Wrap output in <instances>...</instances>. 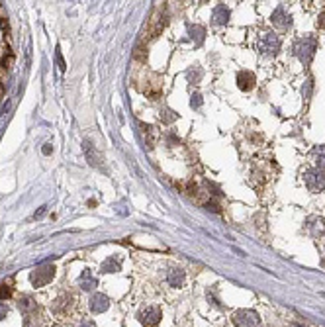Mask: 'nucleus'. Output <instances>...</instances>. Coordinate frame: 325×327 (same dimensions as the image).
Returning a JSON list of instances; mask_svg holds the SVG:
<instances>
[{
    "label": "nucleus",
    "instance_id": "1",
    "mask_svg": "<svg viewBox=\"0 0 325 327\" xmlns=\"http://www.w3.org/2000/svg\"><path fill=\"white\" fill-rule=\"evenodd\" d=\"M316 49H318V40H316L314 36H304V38H300V40L296 41V45H294V53H296V57H298L304 65H310V61H312L314 55H316Z\"/></svg>",
    "mask_w": 325,
    "mask_h": 327
},
{
    "label": "nucleus",
    "instance_id": "2",
    "mask_svg": "<svg viewBox=\"0 0 325 327\" xmlns=\"http://www.w3.org/2000/svg\"><path fill=\"white\" fill-rule=\"evenodd\" d=\"M53 276H55V267L49 265V263H43V265L36 267V269L30 273V280H32V284H34L36 288H41V286L49 284V282L53 280Z\"/></svg>",
    "mask_w": 325,
    "mask_h": 327
},
{
    "label": "nucleus",
    "instance_id": "3",
    "mask_svg": "<svg viewBox=\"0 0 325 327\" xmlns=\"http://www.w3.org/2000/svg\"><path fill=\"white\" fill-rule=\"evenodd\" d=\"M257 49L267 57H274V55L280 51V38L272 32L263 34L259 40H257Z\"/></svg>",
    "mask_w": 325,
    "mask_h": 327
},
{
    "label": "nucleus",
    "instance_id": "4",
    "mask_svg": "<svg viewBox=\"0 0 325 327\" xmlns=\"http://www.w3.org/2000/svg\"><path fill=\"white\" fill-rule=\"evenodd\" d=\"M304 180L310 192H322L325 190V174L322 168H306L304 170Z\"/></svg>",
    "mask_w": 325,
    "mask_h": 327
},
{
    "label": "nucleus",
    "instance_id": "5",
    "mask_svg": "<svg viewBox=\"0 0 325 327\" xmlns=\"http://www.w3.org/2000/svg\"><path fill=\"white\" fill-rule=\"evenodd\" d=\"M233 324L235 327H259L261 318L253 310H239L233 314Z\"/></svg>",
    "mask_w": 325,
    "mask_h": 327
},
{
    "label": "nucleus",
    "instance_id": "6",
    "mask_svg": "<svg viewBox=\"0 0 325 327\" xmlns=\"http://www.w3.org/2000/svg\"><path fill=\"white\" fill-rule=\"evenodd\" d=\"M162 314L159 308H155V306H149V308H145L141 314H139V322L143 324V327H155L159 322H161Z\"/></svg>",
    "mask_w": 325,
    "mask_h": 327
},
{
    "label": "nucleus",
    "instance_id": "7",
    "mask_svg": "<svg viewBox=\"0 0 325 327\" xmlns=\"http://www.w3.org/2000/svg\"><path fill=\"white\" fill-rule=\"evenodd\" d=\"M71 306H73V298L67 296V294H61L53 302L51 312H53L55 316H61V318H63V316H67V314L71 312Z\"/></svg>",
    "mask_w": 325,
    "mask_h": 327
},
{
    "label": "nucleus",
    "instance_id": "8",
    "mask_svg": "<svg viewBox=\"0 0 325 327\" xmlns=\"http://www.w3.org/2000/svg\"><path fill=\"white\" fill-rule=\"evenodd\" d=\"M306 227H308V231L312 233V237H316V239H320V237L325 233V221L322 218H318V216L308 218Z\"/></svg>",
    "mask_w": 325,
    "mask_h": 327
},
{
    "label": "nucleus",
    "instance_id": "9",
    "mask_svg": "<svg viewBox=\"0 0 325 327\" xmlns=\"http://www.w3.org/2000/svg\"><path fill=\"white\" fill-rule=\"evenodd\" d=\"M255 82H257V77L251 71H241L237 75V84H239L241 90H251L255 86Z\"/></svg>",
    "mask_w": 325,
    "mask_h": 327
},
{
    "label": "nucleus",
    "instance_id": "10",
    "mask_svg": "<svg viewBox=\"0 0 325 327\" xmlns=\"http://www.w3.org/2000/svg\"><path fill=\"white\" fill-rule=\"evenodd\" d=\"M272 24H274L276 28H282V30L292 24V18L284 12V6H278V8L274 10V14H272Z\"/></svg>",
    "mask_w": 325,
    "mask_h": 327
},
{
    "label": "nucleus",
    "instance_id": "11",
    "mask_svg": "<svg viewBox=\"0 0 325 327\" xmlns=\"http://www.w3.org/2000/svg\"><path fill=\"white\" fill-rule=\"evenodd\" d=\"M108 308H110V302L104 294H94V296L90 298V310H92L94 314H102V312H106Z\"/></svg>",
    "mask_w": 325,
    "mask_h": 327
},
{
    "label": "nucleus",
    "instance_id": "12",
    "mask_svg": "<svg viewBox=\"0 0 325 327\" xmlns=\"http://www.w3.org/2000/svg\"><path fill=\"white\" fill-rule=\"evenodd\" d=\"M227 20H229V8L225 4H217L212 14V22L216 26H223V24H227Z\"/></svg>",
    "mask_w": 325,
    "mask_h": 327
},
{
    "label": "nucleus",
    "instance_id": "13",
    "mask_svg": "<svg viewBox=\"0 0 325 327\" xmlns=\"http://www.w3.org/2000/svg\"><path fill=\"white\" fill-rule=\"evenodd\" d=\"M166 282H168L170 286H174V288L182 286V284H184V271H182V269H170L168 274H166Z\"/></svg>",
    "mask_w": 325,
    "mask_h": 327
},
{
    "label": "nucleus",
    "instance_id": "14",
    "mask_svg": "<svg viewBox=\"0 0 325 327\" xmlns=\"http://www.w3.org/2000/svg\"><path fill=\"white\" fill-rule=\"evenodd\" d=\"M96 284H98L96 276L90 273L88 269H84V273L81 274V288H82V290H94Z\"/></svg>",
    "mask_w": 325,
    "mask_h": 327
},
{
    "label": "nucleus",
    "instance_id": "15",
    "mask_svg": "<svg viewBox=\"0 0 325 327\" xmlns=\"http://www.w3.org/2000/svg\"><path fill=\"white\" fill-rule=\"evenodd\" d=\"M122 269V263L120 261H116V257H110L106 259L104 263H102V267H100V271L102 273H116V271H120Z\"/></svg>",
    "mask_w": 325,
    "mask_h": 327
},
{
    "label": "nucleus",
    "instance_id": "16",
    "mask_svg": "<svg viewBox=\"0 0 325 327\" xmlns=\"http://www.w3.org/2000/svg\"><path fill=\"white\" fill-rule=\"evenodd\" d=\"M188 32H190V38H194V34H196V43H198V45L204 41V34H206L204 28H200V26H190Z\"/></svg>",
    "mask_w": 325,
    "mask_h": 327
},
{
    "label": "nucleus",
    "instance_id": "17",
    "mask_svg": "<svg viewBox=\"0 0 325 327\" xmlns=\"http://www.w3.org/2000/svg\"><path fill=\"white\" fill-rule=\"evenodd\" d=\"M314 155H316V163L320 164V166H325V145H320V147H316Z\"/></svg>",
    "mask_w": 325,
    "mask_h": 327
},
{
    "label": "nucleus",
    "instance_id": "18",
    "mask_svg": "<svg viewBox=\"0 0 325 327\" xmlns=\"http://www.w3.org/2000/svg\"><path fill=\"white\" fill-rule=\"evenodd\" d=\"M161 120L164 123H172V122L176 120V114H174L172 110H164V112L161 110Z\"/></svg>",
    "mask_w": 325,
    "mask_h": 327
},
{
    "label": "nucleus",
    "instance_id": "19",
    "mask_svg": "<svg viewBox=\"0 0 325 327\" xmlns=\"http://www.w3.org/2000/svg\"><path fill=\"white\" fill-rule=\"evenodd\" d=\"M133 59H137V61H145V59H147V55H145V43H139V45L135 47Z\"/></svg>",
    "mask_w": 325,
    "mask_h": 327
},
{
    "label": "nucleus",
    "instance_id": "20",
    "mask_svg": "<svg viewBox=\"0 0 325 327\" xmlns=\"http://www.w3.org/2000/svg\"><path fill=\"white\" fill-rule=\"evenodd\" d=\"M10 296H12V288L8 284H0V302L8 300Z\"/></svg>",
    "mask_w": 325,
    "mask_h": 327
},
{
    "label": "nucleus",
    "instance_id": "21",
    "mask_svg": "<svg viewBox=\"0 0 325 327\" xmlns=\"http://www.w3.org/2000/svg\"><path fill=\"white\" fill-rule=\"evenodd\" d=\"M204 206H206V210H208V212H214V214H221V210H219V204H216V202H206Z\"/></svg>",
    "mask_w": 325,
    "mask_h": 327
},
{
    "label": "nucleus",
    "instance_id": "22",
    "mask_svg": "<svg viewBox=\"0 0 325 327\" xmlns=\"http://www.w3.org/2000/svg\"><path fill=\"white\" fill-rule=\"evenodd\" d=\"M55 57H57V65H59V69H61V71H65L67 67H65V61H63V57H61V51H59V49L55 51Z\"/></svg>",
    "mask_w": 325,
    "mask_h": 327
},
{
    "label": "nucleus",
    "instance_id": "23",
    "mask_svg": "<svg viewBox=\"0 0 325 327\" xmlns=\"http://www.w3.org/2000/svg\"><path fill=\"white\" fill-rule=\"evenodd\" d=\"M190 104H192V108H200V106H202V98H200V94H194Z\"/></svg>",
    "mask_w": 325,
    "mask_h": 327
},
{
    "label": "nucleus",
    "instance_id": "24",
    "mask_svg": "<svg viewBox=\"0 0 325 327\" xmlns=\"http://www.w3.org/2000/svg\"><path fill=\"white\" fill-rule=\"evenodd\" d=\"M77 327H96V324H94L92 320H88V318H86V320L79 322V324H77Z\"/></svg>",
    "mask_w": 325,
    "mask_h": 327
},
{
    "label": "nucleus",
    "instance_id": "25",
    "mask_svg": "<svg viewBox=\"0 0 325 327\" xmlns=\"http://www.w3.org/2000/svg\"><path fill=\"white\" fill-rule=\"evenodd\" d=\"M45 214H47V206H41V208H40V210L36 212V216H34V218H36V219H41L43 216H45Z\"/></svg>",
    "mask_w": 325,
    "mask_h": 327
},
{
    "label": "nucleus",
    "instance_id": "26",
    "mask_svg": "<svg viewBox=\"0 0 325 327\" xmlns=\"http://www.w3.org/2000/svg\"><path fill=\"white\" fill-rule=\"evenodd\" d=\"M318 28L325 30V12H322V14L318 16Z\"/></svg>",
    "mask_w": 325,
    "mask_h": 327
},
{
    "label": "nucleus",
    "instance_id": "27",
    "mask_svg": "<svg viewBox=\"0 0 325 327\" xmlns=\"http://www.w3.org/2000/svg\"><path fill=\"white\" fill-rule=\"evenodd\" d=\"M6 316H8V308H6V304L0 302V320H4Z\"/></svg>",
    "mask_w": 325,
    "mask_h": 327
},
{
    "label": "nucleus",
    "instance_id": "28",
    "mask_svg": "<svg viewBox=\"0 0 325 327\" xmlns=\"http://www.w3.org/2000/svg\"><path fill=\"white\" fill-rule=\"evenodd\" d=\"M43 153L49 155V153H51V145H45V147H43Z\"/></svg>",
    "mask_w": 325,
    "mask_h": 327
},
{
    "label": "nucleus",
    "instance_id": "29",
    "mask_svg": "<svg viewBox=\"0 0 325 327\" xmlns=\"http://www.w3.org/2000/svg\"><path fill=\"white\" fill-rule=\"evenodd\" d=\"M4 51H6V47H0V61H2V57H4Z\"/></svg>",
    "mask_w": 325,
    "mask_h": 327
},
{
    "label": "nucleus",
    "instance_id": "30",
    "mask_svg": "<svg viewBox=\"0 0 325 327\" xmlns=\"http://www.w3.org/2000/svg\"><path fill=\"white\" fill-rule=\"evenodd\" d=\"M4 96V86H2V82H0V98Z\"/></svg>",
    "mask_w": 325,
    "mask_h": 327
},
{
    "label": "nucleus",
    "instance_id": "31",
    "mask_svg": "<svg viewBox=\"0 0 325 327\" xmlns=\"http://www.w3.org/2000/svg\"><path fill=\"white\" fill-rule=\"evenodd\" d=\"M322 267H325V261H322Z\"/></svg>",
    "mask_w": 325,
    "mask_h": 327
},
{
    "label": "nucleus",
    "instance_id": "32",
    "mask_svg": "<svg viewBox=\"0 0 325 327\" xmlns=\"http://www.w3.org/2000/svg\"><path fill=\"white\" fill-rule=\"evenodd\" d=\"M294 327H300V326H294Z\"/></svg>",
    "mask_w": 325,
    "mask_h": 327
}]
</instances>
